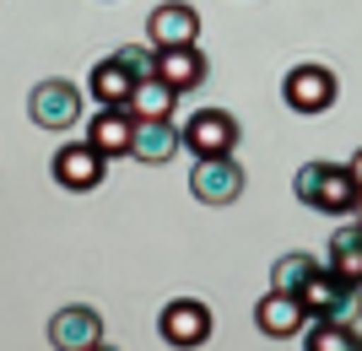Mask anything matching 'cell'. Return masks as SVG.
I'll list each match as a JSON object with an SVG mask.
<instances>
[{"instance_id": "obj_1", "label": "cell", "mask_w": 362, "mask_h": 351, "mask_svg": "<svg viewBox=\"0 0 362 351\" xmlns=\"http://www.w3.org/2000/svg\"><path fill=\"white\" fill-rule=\"evenodd\" d=\"M292 195L308 206V211H325V216H351L362 184L351 179L346 162H303L298 179H292Z\"/></svg>"}, {"instance_id": "obj_2", "label": "cell", "mask_w": 362, "mask_h": 351, "mask_svg": "<svg viewBox=\"0 0 362 351\" xmlns=\"http://www.w3.org/2000/svg\"><path fill=\"white\" fill-rule=\"evenodd\" d=\"M298 297H303V308H308V319H341V324L362 319V281H346V275L330 270V265H319Z\"/></svg>"}, {"instance_id": "obj_3", "label": "cell", "mask_w": 362, "mask_h": 351, "mask_svg": "<svg viewBox=\"0 0 362 351\" xmlns=\"http://www.w3.org/2000/svg\"><path fill=\"white\" fill-rule=\"evenodd\" d=\"M81 97L87 92L76 87V81H65V76H49V81H38V87L28 92V114H33V124L38 130H76L81 124Z\"/></svg>"}, {"instance_id": "obj_4", "label": "cell", "mask_w": 362, "mask_h": 351, "mask_svg": "<svg viewBox=\"0 0 362 351\" xmlns=\"http://www.w3.org/2000/svg\"><path fill=\"white\" fill-rule=\"evenodd\" d=\"M189 195L200 206H233L243 195V168L238 157H195L189 168Z\"/></svg>"}, {"instance_id": "obj_5", "label": "cell", "mask_w": 362, "mask_h": 351, "mask_svg": "<svg viewBox=\"0 0 362 351\" xmlns=\"http://www.w3.org/2000/svg\"><path fill=\"white\" fill-rule=\"evenodd\" d=\"M103 179H108V157L98 152V146H87V141H65L60 152H54V184H60V189L87 195V189H98Z\"/></svg>"}, {"instance_id": "obj_6", "label": "cell", "mask_w": 362, "mask_h": 351, "mask_svg": "<svg viewBox=\"0 0 362 351\" xmlns=\"http://www.w3.org/2000/svg\"><path fill=\"white\" fill-rule=\"evenodd\" d=\"M281 97L292 114H325V108H335V71L330 65H292L281 81Z\"/></svg>"}, {"instance_id": "obj_7", "label": "cell", "mask_w": 362, "mask_h": 351, "mask_svg": "<svg viewBox=\"0 0 362 351\" xmlns=\"http://www.w3.org/2000/svg\"><path fill=\"white\" fill-rule=\"evenodd\" d=\"M184 146L195 157H233L238 146V119L227 114V108H200L184 119Z\"/></svg>"}, {"instance_id": "obj_8", "label": "cell", "mask_w": 362, "mask_h": 351, "mask_svg": "<svg viewBox=\"0 0 362 351\" xmlns=\"http://www.w3.org/2000/svg\"><path fill=\"white\" fill-rule=\"evenodd\" d=\"M157 330H163L168 346L195 351V346H206V340H211V308L200 303V297H173V303L163 308Z\"/></svg>"}, {"instance_id": "obj_9", "label": "cell", "mask_w": 362, "mask_h": 351, "mask_svg": "<svg viewBox=\"0 0 362 351\" xmlns=\"http://www.w3.org/2000/svg\"><path fill=\"white\" fill-rule=\"evenodd\" d=\"M103 340V314L87 303H71V308H54L49 319V346L54 351H92Z\"/></svg>"}, {"instance_id": "obj_10", "label": "cell", "mask_w": 362, "mask_h": 351, "mask_svg": "<svg viewBox=\"0 0 362 351\" xmlns=\"http://www.w3.org/2000/svg\"><path fill=\"white\" fill-rule=\"evenodd\" d=\"M146 38H151V49H189L200 38V11L189 0H163L146 22Z\"/></svg>"}, {"instance_id": "obj_11", "label": "cell", "mask_w": 362, "mask_h": 351, "mask_svg": "<svg viewBox=\"0 0 362 351\" xmlns=\"http://www.w3.org/2000/svg\"><path fill=\"white\" fill-rule=\"evenodd\" d=\"M255 324H259V335H271V340H292L308 330V308H303L298 292H265L255 308Z\"/></svg>"}, {"instance_id": "obj_12", "label": "cell", "mask_w": 362, "mask_h": 351, "mask_svg": "<svg viewBox=\"0 0 362 351\" xmlns=\"http://www.w3.org/2000/svg\"><path fill=\"white\" fill-rule=\"evenodd\" d=\"M184 146V130L173 119H136V141H130V157L136 162H146V168H163V162H173Z\"/></svg>"}, {"instance_id": "obj_13", "label": "cell", "mask_w": 362, "mask_h": 351, "mask_svg": "<svg viewBox=\"0 0 362 351\" xmlns=\"http://www.w3.org/2000/svg\"><path fill=\"white\" fill-rule=\"evenodd\" d=\"M87 146H98L103 157H130V141H136V114L130 108H98L87 119Z\"/></svg>"}, {"instance_id": "obj_14", "label": "cell", "mask_w": 362, "mask_h": 351, "mask_svg": "<svg viewBox=\"0 0 362 351\" xmlns=\"http://www.w3.org/2000/svg\"><path fill=\"white\" fill-rule=\"evenodd\" d=\"M136 87H141V81L130 76L114 54H108V60H98V65H92V76H87V97H92L98 108H130Z\"/></svg>"}, {"instance_id": "obj_15", "label": "cell", "mask_w": 362, "mask_h": 351, "mask_svg": "<svg viewBox=\"0 0 362 351\" xmlns=\"http://www.w3.org/2000/svg\"><path fill=\"white\" fill-rule=\"evenodd\" d=\"M157 81H168L179 97L195 92L200 81H206V54H200L195 44L189 49H157Z\"/></svg>"}, {"instance_id": "obj_16", "label": "cell", "mask_w": 362, "mask_h": 351, "mask_svg": "<svg viewBox=\"0 0 362 351\" xmlns=\"http://www.w3.org/2000/svg\"><path fill=\"white\" fill-rule=\"evenodd\" d=\"M330 270H341L346 281H362V227L357 222H341L330 232V254H325Z\"/></svg>"}, {"instance_id": "obj_17", "label": "cell", "mask_w": 362, "mask_h": 351, "mask_svg": "<svg viewBox=\"0 0 362 351\" xmlns=\"http://www.w3.org/2000/svg\"><path fill=\"white\" fill-rule=\"evenodd\" d=\"M303 351H362V335L357 324H341V319H308Z\"/></svg>"}, {"instance_id": "obj_18", "label": "cell", "mask_w": 362, "mask_h": 351, "mask_svg": "<svg viewBox=\"0 0 362 351\" xmlns=\"http://www.w3.org/2000/svg\"><path fill=\"white\" fill-rule=\"evenodd\" d=\"M173 108H179V92L168 87V81H157V76H146L136 87V97H130V114H136V119H173Z\"/></svg>"}, {"instance_id": "obj_19", "label": "cell", "mask_w": 362, "mask_h": 351, "mask_svg": "<svg viewBox=\"0 0 362 351\" xmlns=\"http://www.w3.org/2000/svg\"><path fill=\"white\" fill-rule=\"evenodd\" d=\"M314 270H319V260H314V254L292 249V254H281V260H276V270H271V287H276V292H303Z\"/></svg>"}, {"instance_id": "obj_20", "label": "cell", "mask_w": 362, "mask_h": 351, "mask_svg": "<svg viewBox=\"0 0 362 351\" xmlns=\"http://www.w3.org/2000/svg\"><path fill=\"white\" fill-rule=\"evenodd\" d=\"M114 60L130 71L136 81H146V76H157V49H114Z\"/></svg>"}, {"instance_id": "obj_21", "label": "cell", "mask_w": 362, "mask_h": 351, "mask_svg": "<svg viewBox=\"0 0 362 351\" xmlns=\"http://www.w3.org/2000/svg\"><path fill=\"white\" fill-rule=\"evenodd\" d=\"M346 168H351V179H357V184H362V146H357V157H351Z\"/></svg>"}, {"instance_id": "obj_22", "label": "cell", "mask_w": 362, "mask_h": 351, "mask_svg": "<svg viewBox=\"0 0 362 351\" xmlns=\"http://www.w3.org/2000/svg\"><path fill=\"white\" fill-rule=\"evenodd\" d=\"M351 222H357V227H362V195H357V206H351Z\"/></svg>"}, {"instance_id": "obj_23", "label": "cell", "mask_w": 362, "mask_h": 351, "mask_svg": "<svg viewBox=\"0 0 362 351\" xmlns=\"http://www.w3.org/2000/svg\"><path fill=\"white\" fill-rule=\"evenodd\" d=\"M92 351H114V346H103V340H98V346H92Z\"/></svg>"}]
</instances>
